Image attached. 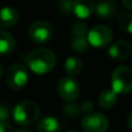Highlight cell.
<instances>
[{"mask_svg":"<svg viewBox=\"0 0 132 132\" xmlns=\"http://www.w3.org/2000/svg\"><path fill=\"white\" fill-rule=\"evenodd\" d=\"M117 23L119 28L128 34H132V14L122 13L117 18Z\"/></svg>","mask_w":132,"mask_h":132,"instance_id":"obj_18","label":"cell"},{"mask_svg":"<svg viewBox=\"0 0 132 132\" xmlns=\"http://www.w3.org/2000/svg\"><path fill=\"white\" fill-rule=\"evenodd\" d=\"M72 49L78 53H86L89 49V43L87 37H72L71 38Z\"/></svg>","mask_w":132,"mask_h":132,"instance_id":"obj_17","label":"cell"},{"mask_svg":"<svg viewBox=\"0 0 132 132\" xmlns=\"http://www.w3.org/2000/svg\"><path fill=\"white\" fill-rule=\"evenodd\" d=\"M41 114L38 104L34 101H23L15 105L13 110V118L16 124L27 126L36 122Z\"/></svg>","mask_w":132,"mask_h":132,"instance_id":"obj_2","label":"cell"},{"mask_svg":"<svg viewBox=\"0 0 132 132\" xmlns=\"http://www.w3.org/2000/svg\"><path fill=\"white\" fill-rule=\"evenodd\" d=\"M111 87L116 94H128L132 90V70L119 66L111 74Z\"/></svg>","mask_w":132,"mask_h":132,"instance_id":"obj_3","label":"cell"},{"mask_svg":"<svg viewBox=\"0 0 132 132\" xmlns=\"http://www.w3.org/2000/svg\"><path fill=\"white\" fill-rule=\"evenodd\" d=\"M109 56L115 60H125L132 53V45L128 41H117L109 48Z\"/></svg>","mask_w":132,"mask_h":132,"instance_id":"obj_9","label":"cell"},{"mask_svg":"<svg viewBox=\"0 0 132 132\" xmlns=\"http://www.w3.org/2000/svg\"><path fill=\"white\" fill-rule=\"evenodd\" d=\"M87 39H88L89 45L94 48H104L111 42L112 31L107 26H95L88 31Z\"/></svg>","mask_w":132,"mask_h":132,"instance_id":"obj_6","label":"cell"},{"mask_svg":"<svg viewBox=\"0 0 132 132\" xmlns=\"http://www.w3.org/2000/svg\"><path fill=\"white\" fill-rule=\"evenodd\" d=\"M57 58L53 51L50 49H36L31 51L26 58L28 67L36 74H46L51 72L56 66Z\"/></svg>","mask_w":132,"mask_h":132,"instance_id":"obj_1","label":"cell"},{"mask_svg":"<svg viewBox=\"0 0 132 132\" xmlns=\"http://www.w3.org/2000/svg\"><path fill=\"white\" fill-rule=\"evenodd\" d=\"M57 90L59 96L67 102L77 100L80 94V86L73 77H64L58 81Z\"/></svg>","mask_w":132,"mask_h":132,"instance_id":"obj_7","label":"cell"},{"mask_svg":"<svg viewBox=\"0 0 132 132\" xmlns=\"http://www.w3.org/2000/svg\"><path fill=\"white\" fill-rule=\"evenodd\" d=\"M29 37L32 42L37 44H44L51 41L53 36V28L51 23H49L45 20L35 21L28 30Z\"/></svg>","mask_w":132,"mask_h":132,"instance_id":"obj_5","label":"cell"},{"mask_svg":"<svg viewBox=\"0 0 132 132\" xmlns=\"http://www.w3.org/2000/svg\"><path fill=\"white\" fill-rule=\"evenodd\" d=\"M128 126L132 131V112H130V115L128 116Z\"/></svg>","mask_w":132,"mask_h":132,"instance_id":"obj_25","label":"cell"},{"mask_svg":"<svg viewBox=\"0 0 132 132\" xmlns=\"http://www.w3.org/2000/svg\"><path fill=\"white\" fill-rule=\"evenodd\" d=\"M37 130L38 132H60L59 121L52 116L43 117L37 125Z\"/></svg>","mask_w":132,"mask_h":132,"instance_id":"obj_14","label":"cell"},{"mask_svg":"<svg viewBox=\"0 0 132 132\" xmlns=\"http://www.w3.org/2000/svg\"><path fill=\"white\" fill-rule=\"evenodd\" d=\"M82 129L85 132H107L109 122L100 112H89L82 118Z\"/></svg>","mask_w":132,"mask_h":132,"instance_id":"obj_8","label":"cell"},{"mask_svg":"<svg viewBox=\"0 0 132 132\" xmlns=\"http://www.w3.org/2000/svg\"><path fill=\"white\" fill-rule=\"evenodd\" d=\"M2 73H4V70H2V66L0 64V79H1V77H2Z\"/></svg>","mask_w":132,"mask_h":132,"instance_id":"obj_27","label":"cell"},{"mask_svg":"<svg viewBox=\"0 0 132 132\" xmlns=\"http://www.w3.org/2000/svg\"><path fill=\"white\" fill-rule=\"evenodd\" d=\"M9 118V108L6 104H0V122H6Z\"/></svg>","mask_w":132,"mask_h":132,"instance_id":"obj_22","label":"cell"},{"mask_svg":"<svg viewBox=\"0 0 132 132\" xmlns=\"http://www.w3.org/2000/svg\"><path fill=\"white\" fill-rule=\"evenodd\" d=\"M95 0H74L73 5V14L78 19H88L95 11Z\"/></svg>","mask_w":132,"mask_h":132,"instance_id":"obj_10","label":"cell"},{"mask_svg":"<svg viewBox=\"0 0 132 132\" xmlns=\"http://www.w3.org/2000/svg\"><path fill=\"white\" fill-rule=\"evenodd\" d=\"M73 5H74V0H58L57 2L59 11L66 15H70L73 13Z\"/></svg>","mask_w":132,"mask_h":132,"instance_id":"obj_21","label":"cell"},{"mask_svg":"<svg viewBox=\"0 0 132 132\" xmlns=\"http://www.w3.org/2000/svg\"><path fill=\"white\" fill-rule=\"evenodd\" d=\"M19 21V13L13 7H0V28H11Z\"/></svg>","mask_w":132,"mask_h":132,"instance_id":"obj_12","label":"cell"},{"mask_svg":"<svg viewBox=\"0 0 132 132\" xmlns=\"http://www.w3.org/2000/svg\"><path fill=\"white\" fill-rule=\"evenodd\" d=\"M117 95L114 90H103L98 96V104L103 109H110L117 102Z\"/></svg>","mask_w":132,"mask_h":132,"instance_id":"obj_15","label":"cell"},{"mask_svg":"<svg viewBox=\"0 0 132 132\" xmlns=\"http://www.w3.org/2000/svg\"><path fill=\"white\" fill-rule=\"evenodd\" d=\"M71 132H78V131H71Z\"/></svg>","mask_w":132,"mask_h":132,"instance_id":"obj_28","label":"cell"},{"mask_svg":"<svg viewBox=\"0 0 132 132\" xmlns=\"http://www.w3.org/2000/svg\"><path fill=\"white\" fill-rule=\"evenodd\" d=\"M122 2L128 9H132V0H122Z\"/></svg>","mask_w":132,"mask_h":132,"instance_id":"obj_24","label":"cell"},{"mask_svg":"<svg viewBox=\"0 0 132 132\" xmlns=\"http://www.w3.org/2000/svg\"><path fill=\"white\" fill-rule=\"evenodd\" d=\"M64 112L68 117H78L80 114H84L82 110V103H71V104H65L63 108Z\"/></svg>","mask_w":132,"mask_h":132,"instance_id":"obj_20","label":"cell"},{"mask_svg":"<svg viewBox=\"0 0 132 132\" xmlns=\"http://www.w3.org/2000/svg\"><path fill=\"white\" fill-rule=\"evenodd\" d=\"M88 31V27L84 22H75L72 26V29H71L72 37H87Z\"/></svg>","mask_w":132,"mask_h":132,"instance_id":"obj_19","label":"cell"},{"mask_svg":"<svg viewBox=\"0 0 132 132\" xmlns=\"http://www.w3.org/2000/svg\"><path fill=\"white\" fill-rule=\"evenodd\" d=\"M95 13L100 19L109 20L117 13V6L111 0H102L95 6Z\"/></svg>","mask_w":132,"mask_h":132,"instance_id":"obj_11","label":"cell"},{"mask_svg":"<svg viewBox=\"0 0 132 132\" xmlns=\"http://www.w3.org/2000/svg\"><path fill=\"white\" fill-rule=\"evenodd\" d=\"M28 72L27 68L22 64H12L6 73V84L13 90L22 89L28 84Z\"/></svg>","mask_w":132,"mask_h":132,"instance_id":"obj_4","label":"cell"},{"mask_svg":"<svg viewBox=\"0 0 132 132\" xmlns=\"http://www.w3.org/2000/svg\"><path fill=\"white\" fill-rule=\"evenodd\" d=\"M15 132H30V131L27 130V129H19V130H16Z\"/></svg>","mask_w":132,"mask_h":132,"instance_id":"obj_26","label":"cell"},{"mask_svg":"<svg viewBox=\"0 0 132 132\" xmlns=\"http://www.w3.org/2000/svg\"><path fill=\"white\" fill-rule=\"evenodd\" d=\"M14 48H15V39L13 35L9 34L8 31L0 30V55H9L13 52Z\"/></svg>","mask_w":132,"mask_h":132,"instance_id":"obj_13","label":"cell"},{"mask_svg":"<svg viewBox=\"0 0 132 132\" xmlns=\"http://www.w3.org/2000/svg\"><path fill=\"white\" fill-rule=\"evenodd\" d=\"M65 71L70 77H74V75L80 74V72L82 71L84 64H82L81 59L78 57H68L65 62Z\"/></svg>","mask_w":132,"mask_h":132,"instance_id":"obj_16","label":"cell"},{"mask_svg":"<svg viewBox=\"0 0 132 132\" xmlns=\"http://www.w3.org/2000/svg\"><path fill=\"white\" fill-rule=\"evenodd\" d=\"M0 132H14L7 122H0Z\"/></svg>","mask_w":132,"mask_h":132,"instance_id":"obj_23","label":"cell"}]
</instances>
